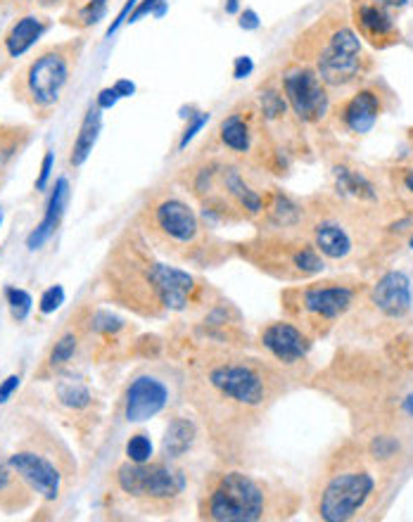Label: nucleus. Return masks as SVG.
Segmentation results:
<instances>
[{"mask_svg":"<svg viewBox=\"0 0 413 522\" xmlns=\"http://www.w3.org/2000/svg\"><path fill=\"white\" fill-rule=\"evenodd\" d=\"M290 373L271 359L233 347L207 349L191 361L186 390L212 437L226 446L245 439L285 390Z\"/></svg>","mask_w":413,"mask_h":522,"instance_id":"f257e3e1","label":"nucleus"},{"mask_svg":"<svg viewBox=\"0 0 413 522\" xmlns=\"http://www.w3.org/2000/svg\"><path fill=\"white\" fill-rule=\"evenodd\" d=\"M109 290L121 306L140 316H169L186 313L192 306L207 304L210 282H202L179 269L157 259L140 230H131L126 242H119L112 254Z\"/></svg>","mask_w":413,"mask_h":522,"instance_id":"f03ea898","label":"nucleus"},{"mask_svg":"<svg viewBox=\"0 0 413 522\" xmlns=\"http://www.w3.org/2000/svg\"><path fill=\"white\" fill-rule=\"evenodd\" d=\"M380 470L361 442H342L328 454L312 489V510L318 520L349 522L376 504Z\"/></svg>","mask_w":413,"mask_h":522,"instance_id":"7ed1b4c3","label":"nucleus"},{"mask_svg":"<svg viewBox=\"0 0 413 522\" xmlns=\"http://www.w3.org/2000/svg\"><path fill=\"white\" fill-rule=\"evenodd\" d=\"M297 510L290 489L235 468L214 470L198 494V517L210 522L283 520Z\"/></svg>","mask_w":413,"mask_h":522,"instance_id":"20e7f679","label":"nucleus"},{"mask_svg":"<svg viewBox=\"0 0 413 522\" xmlns=\"http://www.w3.org/2000/svg\"><path fill=\"white\" fill-rule=\"evenodd\" d=\"M138 230L157 252L181 264H216L222 259V245L176 190L152 192L140 210Z\"/></svg>","mask_w":413,"mask_h":522,"instance_id":"39448f33","label":"nucleus"},{"mask_svg":"<svg viewBox=\"0 0 413 522\" xmlns=\"http://www.w3.org/2000/svg\"><path fill=\"white\" fill-rule=\"evenodd\" d=\"M293 60L312 65L330 90L359 86L361 78L371 69L364 43L342 5L330 7L305 34H300V38L294 41Z\"/></svg>","mask_w":413,"mask_h":522,"instance_id":"423d86ee","label":"nucleus"},{"mask_svg":"<svg viewBox=\"0 0 413 522\" xmlns=\"http://www.w3.org/2000/svg\"><path fill=\"white\" fill-rule=\"evenodd\" d=\"M306 207L305 235L325 261L347 264L371 245V214L366 204L316 198Z\"/></svg>","mask_w":413,"mask_h":522,"instance_id":"0eeeda50","label":"nucleus"},{"mask_svg":"<svg viewBox=\"0 0 413 522\" xmlns=\"http://www.w3.org/2000/svg\"><path fill=\"white\" fill-rule=\"evenodd\" d=\"M368 292L356 278H330L283 290V312L316 340L328 335Z\"/></svg>","mask_w":413,"mask_h":522,"instance_id":"6e6552de","label":"nucleus"},{"mask_svg":"<svg viewBox=\"0 0 413 522\" xmlns=\"http://www.w3.org/2000/svg\"><path fill=\"white\" fill-rule=\"evenodd\" d=\"M238 252L262 273L283 282L312 281L325 271V259L305 233L263 230L254 241L243 242Z\"/></svg>","mask_w":413,"mask_h":522,"instance_id":"1a4fd4ad","label":"nucleus"},{"mask_svg":"<svg viewBox=\"0 0 413 522\" xmlns=\"http://www.w3.org/2000/svg\"><path fill=\"white\" fill-rule=\"evenodd\" d=\"M117 489L143 513L171 516L183 506L188 492L186 473L176 461H148L121 463L114 473Z\"/></svg>","mask_w":413,"mask_h":522,"instance_id":"9d476101","label":"nucleus"},{"mask_svg":"<svg viewBox=\"0 0 413 522\" xmlns=\"http://www.w3.org/2000/svg\"><path fill=\"white\" fill-rule=\"evenodd\" d=\"M81 43H60L41 50L15 81V93L34 112L53 109L69 86Z\"/></svg>","mask_w":413,"mask_h":522,"instance_id":"9b49d317","label":"nucleus"},{"mask_svg":"<svg viewBox=\"0 0 413 522\" xmlns=\"http://www.w3.org/2000/svg\"><path fill=\"white\" fill-rule=\"evenodd\" d=\"M290 112L302 127H321L333 117V97L312 65L293 60L278 74Z\"/></svg>","mask_w":413,"mask_h":522,"instance_id":"f8f14e48","label":"nucleus"},{"mask_svg":"<svg viewBox=\"0 0 413 522\" xmlns=\"http://www.w3.org/2000/svg\"><path fill=\"white\" fill-rule=\"evenodd\" d=\"M216 140L222 145V150L235 159H247V162L266 159V164H271V159H274L269 152H263V145L274 148V140H271L269 128L259 115L257 102H240L238 107L231 109L219 121Z\"/></svg>","mask_w":413,"mask_h":522,"instance_id":"ddd939ff","label":"nucleus"},{"mask_svg":"<svg viewBox=\"0 0 413 522\" xmlns=\"http://www.w3.org/2000/svg\"><path fill=\"white\" fill-rule=\"evenodd\" d=\"M15 473L25 480L31 492L38 494L43 501H57L65 482L62 458L55 456L50 449L43 446H25L7 456Z\"/></svg>","mask_w":413,"mask_h":522,"instance_id":"4468645a","label":"nucleus"},{"mask_svg":"<svg viewBox=\"0 0 413 522\" xmlns=\"http://www.w3.org/2000/svg\"><path fill=\"white\" fill-rule=\"evenodd\" d=\"M257 343L259 349L266 354V359H271L290 373L294 368H300L302 363H306L309 352L314 347V337L294 321L283 319L263 325L259 331Z\"/></svg>","mask_w":413,"mask_h":522,"instance_id":"2eb2a0df","label":"nucleus"},{"mask_svg":"<svg viewBox=\"0 0 413 522\" xmlns=\"http://www.w3.org/2000/svg\"><path fill=\"white\" fill-rule=\"evenodd\" d=\"M349 22L359 38L377 50L392 48L401 41L395 15L380 0H349Z\"/></svg>","mask_w":413,"mask_h":522,"instance_id":"dca6fc26","label":"nucleus"},{"mask_svg":"<svg viewBox=\"0 0 413 522\" xmlns=\"http://www.w3.org/2000/svg\"><path fill=\"white\" fill-rule=\"evenodd\" d=\"M171 404V384L155 373H140L129 383L124 394V418L145 423L160 415Z\"/></svg>","mask_w":413,"mask_h":522,"instance_id":"f3484780","label":"nucleus"},{"mask_svg":"<svg viewBox=\"0 0 413 522\" xmlns=\"http://www.w3.org/2000/svg\"><path fill=\"white\" fill-rule=\"evenodd\" d=\"M385 112V96L377 88L371 86H364V88H356L349 97L337 105L333 109V117L340 124L342 128L352 136H366L371 133L373 127L377 124V119L383 117Z\"/></svg>","mask_w":413,"mask_h":522,"instance_id":"a211bd4d","label":"nucleus"},{"mask_svg":"<svg viewBox=\"0 0 413 522\" xmlns=\"http://www.w3.org/2000/svg\"><path fill=\"white\" fill-rule=\"evenodd\" d=\"M368 304L389 321H401L413 306L411 281L404 271H387L368 290Z\"/></svg>","mask_w":413,"mask_h":522,"instance_id":"6ab92c4d","label":"nucleus"},{"mask_svg":"<svg viewBox=\"0 0 413 522\" xmlns=\"http://www.w3.org/2000/svg\"><path fill=\"white\" fill-rule=\"evenodd\" d=\"M67 200H69V180L57 179L55 180L53 192H50L48 207H46V214H43L41 223H38L36 229L29 233V238H26V247H29L31 252L41 250V247L50 241V235L57 230L62 217H65Z\"/></svg>","mask_w":413,"mask_h":522,"instance_id":"aec40b11","label":"nucleus"},{"mask_svg":"<svg viewBox=\"0 0 413 522\" xmlns=\"http://www.w3.org/2000/svg\"><path fill=\"white\" fill-rule=\"evenodd\" d=\"M333 179H336L337 198L349 200V202L356 204L380 202V192H377L376 183H373L364 171H359V169L336 164V167H333Z\"/></svg>","mask_w":413,"mask_h":522,"instance_id":"412c9836","label":"nucleus"},{"mask_svg":"<svg viewBox=\"0 0 413 522\" xmlns=\"http://www.w3.org/2000/svg\"><path fill=\"white\" fill-rule=\"evenodd\" d=\"M48 25L46 19L38 17V15H25L19 17L10 29H7L5 38H3V53H5L7 60H17L25 53H29L31 46L38 41V38L46 34Z\"/></svg>","mask_w":413,"mask_h":522,"instance_id":"4be33fe9","label":"nucleus"},{"mask_svg":"<svg viewBox=\"0 0 413 522\" xmlns=\"http://www.w3.org/2000/svg\"><path fill=\"white\" fill-rule=\"evenodd\" d=\"M198 425L192 418H186V415H176L169 421L167 435H164V458L169 461H179L188 454V451L195 446L198 442Z\"/></svg>","mask_w":413,"mask_h":522,"instance_id":"5701e85b","label":"nucleus"},{"mask_svg":"<svg viewBox=\"0 0 413 522\" xmlns=\"http://www.w3.org/2000/svg\"><path fill=\"white\" fill-rule=\"evenodd\" d=\"M100 128H102V109L96 105V107H88L84 121H81V127H78L77 140H74L72 145V155H69V164H72V167H81V164L88 159L90 152H93V148H96L98 143Z\"/></svg>","mask_w":413,"mask_h":522,"instance_id":"b1692460","label":"nucleus"},{"mask_svg":"<svg viewBox=\"0 0 413 522\" xmlns=\"http://www.w3.org/2000/svg\"><path fill=\"white\" fill-rule=\"evenodd\" d=\"M29 494H34L25 480L13 470V466L5 461H0V506L3 508H22L29 501Z\"/></svg>","mask_w":413,"mask_h":522,"instance_id":"393cba45","label":"nucleus"},{"mask_svg":"<svg viewBox=\"0 0 413 522\" xmlns=\"http://www.w3.org/2000/svg\"><path fill=\"white\" fill-rule=\"evenodd\" d=\"M57 399H60L62 406L72 408V411H84L93 402L88 387L78 380H60L57 383Z\"/></svg>","mask_w":413,"mask_h":522,"instance_id":"a878e982","label":"nucleus"},{"mask_svg":"<svg viewBox=\"0 0 413 522\" xmlns=\"http://www.w3.org/2000/svg\"><path fill=\"white\" fill-rule=\"evenodd\" d=\"M77 349H78L77 333L74 331L65 333V335H62L60 340L53 344V349H50L48 359H46V368H48V371H60L62 366H67V363L74 359Z\"/></svg>","mask_w":413,"mask_h":522,"instance_id":"bb28decb","label":"nucleus"},{"mask_svg":"<svg viewBox=\"0 0 413 522\" xmlns=\"http://www.w3.org/2000/svg\"><path fill=\"white\" fill-rule=\"evenodd\" d=\"M392 190L404 207H413V167H395L389 171Z\"/></svg>","mask_w":413,"mask_h":522,"instance_id":"cd10ccee","label":"nucleus"},{"mask_svg":"<svg viewBox=\"0 0 413 522\" xmlns=\"http://www.w3.org/2000/svg\"><path fill=\"white\" fill-rule=\"evenodd\" d=\"M86 328H88L90 333H98V335H117L119 331H124V321H121L119 316H114V313L98 309V312H93L88 316Z\"/></svg>","mask_w":413,"mask_h":522,"instance_id":"c85d7f7f","label":"nucleus"},{"mask_svg":"<svg viewBox=\"0 0 413 522\" xmlns=\"http://www.w3.org/2000/svg\"><path fill=\"white\" fill-rule=\"evenodd\" d=\"M5 300H7V309H10V313H13V319L17 321V323H22V321L29 316L31 304H34L31 294L22 288H7Z\"/></svg>","mask_w":413,"mask_h":522,"instance_id":"c756f323","label":"nucleus"},{"mask_svg":"<svg viewBox=\"0 0 413 522\" xmlns=\"http://www.w3.org/2000/svg\"><path fill=\"white\" fill-rule=\"evenodd\" d=\"M126 458L133 463L152 461V442L148 435L138 433L126 442Z\"/></svg>","mask_w":413,"mask_h":522,"instance_id":"7c9ffc66","label":"nucleus"},{"mask_svg":"<svg viewBox=\"0 0 413 522\" xmlns=\"http://www.w3.org/2000/svg\"><path fill=\"white\" fill-rule=\"evenodd\" d=\"M105 13H108V0H86L84 5L77 10V25H98L105 17Z\"/></svg>","mask_w":413,"mask_h":522,"instance_id":"2f4dec72","label":"nucleus"},{"mask_svg":"<svg viewBox=\"0 0 413 522\" xmlns=\"http://www.w3.org/2000/svg\"><path fill=\"white\" fill-rule=\"evenodd\" d=\"M62 304H65V290H62V285H53V288H48L41 294V300H38V312L53 313L57 312Z\"/></svg>","mask_w":413,"mask_h":522,"instance_id":"473e14b6","label":"nucleus"},{"mask_svg":"<svg viewBox=\"0 0 413 522\" xmlns=\"http://www.w3.org/2000/svg\"><path fill=\"white\" fill-rule=\"evenodd\" d=\"M164 10H167V0H140L136 7H133V13L129 15L126 22H138L145 15H155V17H162Z\"/></svg>","mask_w":413,"mask_h":522,"instance_id":"72a5a7b5","label":"nucleus"},{"mask_svg":"<svg viewBox=\"0 0 413 522\" xmlns=\"http://www.w3.org/2000/svg\"><path fill=\"white\" fill-rule=\"evenodd\" d=\"M210 121V115L207 112H198L195 117H191V121H188V127L183 128V133H181V140H179V150H186V145L191 143L195 136H198L200 131L204 128V124Z\"/></svg>","mask_w":413,"mask_h":522,"instance_id":"f704fd0d","label":"nucleus"},{"mask_svg":"<svg viewBox=\"0 0 413 522\" xmlns=\"http://www.w3.org/2000/svg\"><path fill=\"white\" fill-rule=\"evenodd\" d=\"M53 164H55V155L48 150L46 155H43L41 174H38V179H36V190H46V186H48V180H50V174H53Z\"/></svg>","mask_w":413,"mask_h":522,"instance_id":"c9c22d12","label":"nucleus"},{"mask_svg":"<svg viewBox=\"0 0 413 522\" xmlns=\"http://www.w3.org/2000/svg\"><path fill=\"white\" fill-rule=\"evenodd\" d=\"M252 69H254V62L247 57V55H243V57H235L233 62V78H245L250 77Z\"/></svg>","mask_w":413,"mask_h":522,"instance_id":"e433bc0d","label":"nucleus"},{"mask_svg":"<svg viewBox=\"0 0 413 522\" xmlns=\"http://www.w3.org/2000/svg\"><path fill=\"white\" fill-rule=\"evenodd\" d=\"M117 100H119V96H117V90H114V88H102L100 93H98L96 105L100 109H112L114 105H117Z\"/></svg>","mask_w":413,"mask_h":522,"instance_id":"4c0bfd02","label":"nucleus"},{"mask_svg":"<svg viewBox=\"0 0 413 522\" xmlns=\"http://www.w3.org/2000/svg\"><path fill=\"white\" fill-rule=\"evenodd\" d=\"M19 387V375H10V378L3 380V384H0V404H5L10 396L17 392Z\"/></svg>","mask_w":413,"mask_h":522,"instance_id":"58836bf2","label":"nucleus"},{"mask_svg":"<svg viewBox=\"0 0 413 522\" xmlns=\"http://www.w3.org/2000/svg\"><path fill=\"white\" fill-rule=\"evenodd\" d=\"M136 5H138V0H129V3H126V5L121 7V13L117 15V19H114V22H112V26H109V29H108V36H112L114 31L119 29L121 25H124L126 19H129V15L133 13V7H136Z\"/></svg>","mask_w":413,"mask_h":522,"instance_id":"ea45409f","label":"nucleus"},{"mask_svg":"<svg viewBox=\"0 0 413 522\" xmlns=\"http://www.w3.org/2000/svg\"><path fill=\"white\" fill-rule=\"evenodd\" d=\"M240 29H245V31H254L259 26V17H257V13L254 10H245V13H240Z\"/></svg>","mask_w":413,"mask_h":522,"instance_id":"a19ab883","label":"nucleus"},{"mask_svg":"<svg viewBox=\"0 0 413 522\" xmlns=\"http://www.w3.org/2000/svg\"><path fill=\"white\" fill-rule=\"evenodd\" d=\"M112 88L117 90V96H119V97H131L133 93H136V86H133L131 81H129V78H119V81H117V84H114Z\"/></svg>","mask_w":413,"mask_h":522,"instance_id":"79ce46f5","label":"nucleus"},{"mask_svg":"<svg viewBox=\"0 0 413 522\" xmlns=\"http://www.w3.org/2000/svg\"><path fill=\"white\" fill-rule=\"evenodd\" d=\"M380 3H383V5H387L392 13H395V10H401V7L407 5V0H380Z\"/></svg>","mask_w":413,"mask_h":522,"instance_id":"37998d69","label":"nucleus"},{"mask_svg":"<svg viewBox=\"0 0 413 522\" xmlns=\"http://www.w3.org/2000/svg\"><path fill=\"white\" fill-rule=\"evenodd\" d=\"M31 3H38V5H55L60 0H19V5H31Z\"/></svg>","mask_w":413,"mask_h":522,"instance_id":"c03bdc74","label":"nucleus"},{"mask_svg":"<svg viewBox=\"0 0 413 522\" xmlns=\"http://www.w3.org/2000/svg\"><path fill=\"white\" fill-rule=\"evenodd\" d=\"M408 247H411V250H413V235H411V241H408Z\"/></svg>","mask_w":413,"mask_h":522,"instance_id":"a18cd8bd","label":"nucleus"},{"mask_svg":"<svg viewBox=\"0 0 413 522\" xmlns=\"http://www.w3.org/2000/svg\"><path fill=\"white\" fill-rule=\"evenodd\" d=\"M0 223H3V211H0Z\"/></svg>","mask_w":413,"mask_h":522,"instance_id":"49530a36","label":"nucleus"}]
</instances>
